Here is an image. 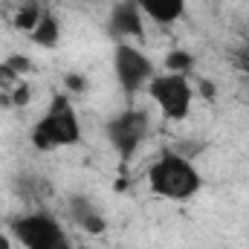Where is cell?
<instances>
[{"instance_id":"6da1fadb","label":"cell","mask_w":249,"mask_h":249,"mask_svg":"<svg viewBox=\"0 0 249 249\" xmlns=\"http://www.w3.org/2000/svg\"><path fill=\"white\" fill-rule=\"evenodd\" d=\"M148 188L151 194L171 200V203H186L200 194L203 174L200 168L180 151H162L151 168H148Z\"/></svg>"},{"instance_id":"7a4b0ae2","label":"cell","mask_w":249,"mask_h":249,"mask_svg":"<svg viewBox=\"0 0 249 249\" xmlns=\"http://www.w3.org/2000/svg\"><path fill=\"white\" fill-rule=\"evenodd\" d=\"M29 142L35 151L50 154V151H61V148H72L81 142V119L78 110L70 99V93H58L53 96L50 107L41 113V119L32 124Z\"/></svg>"},{"instance_id":"3957f363","label":"cell","mask_w":249,"mask_h":249,"mask_svg":"<svg viewBox=\"0 0 249 249\" xmlns=\"http://www.w3.org/2000/svg\"><path fill=\"white\" fill-rule=\"evenodd\" d=\"M145 93L154 102V107L162 113V119H168V122H186L191 107H194V96H197V90H194L188 75L168 72V70L157 72L148 81Z\"/></svg>"},{"instance_id":"277c9868","label":"cell","mask_w":249,"mask_h":249,"mask_svg":"<svg viewBox=\"0 0 249 249\" xmlns=\"http://www.w3.org/2000/svg\"><path fill=\"white\" fill-rule=\"evenodd\" d=\"M12 241L23 249H67V232L61 220L50 212H26L9 223Z\"/></svg>"},{"instance_id":"5b68a950","label":"cell","mask_w":249,"mask_h":249,"mask_svg":"<svg viewBox=\"0 0 249 249\" xmlns=\"http://www.w3.org/2000/svg\"><path fill=\"white\" fill-rule=\"evenodd\" d=\"M113 75L124 93H139L148 87V81L157 75V67L148 53H142L136 44L119 41L113 47Z\"/></svg>"},{"instance_id":"8992f818","label":"cell","mask_w":249,"mask_h":249,"mask_svg":"<svg viewBox=\"0 0 249 249\" xmlns=\"http://www.w3.org/2000/svg\"><path fill=\"white\" fill-rule=\"evenodd\" d=\"M105 136L122 160H130L148 136V113L139 107H127L122 113H116L105 124Z\"/></svg>"},{"instance_id":"52a82bcc","label":"cell","mask_w":249,"mask_h":249,"mask_svg":"<svg viewBox=\"0 0 249 249\" xmlns=\"http://www.w3.org/2000/svg\"><path fill=\"white\" fill-rule=\"evenodd\" d=\"M107 35L119 44V41H139L145 35V15L136 6V0H119L110 9L107 18Z\"/></svg>"},{"instance_id":"ba28073f","label":"cell","mask_w":249,"mask_h":249,"mask_svg":"<svg viewBox=\"0 0 249 249\" xmlns=\"http://www.w3.org/2000/svg\"><path fill=\"white\" fill-rule=\"evenodd\" d=\"M67 209H70L72 223H75L81 232H87V235H102V232H105V226H107L105 212H102L87 194H72L70 203H67Z\"/></svg>"},{"instance_id":"9c48e42d","label":"cell","mask_w":249,"mask_h":249,"mask_svg":"<svg viewBox=\"0 0 249 249\" xmlns=\"http://www.w3.org/2000/svg\"><path fill=\"white\" fill-rule=\"evenodd\" d=\"M136 6L142 9L145 20L157 26H174L186 18L188 0H136Z\"/></svg>"},{"instance_id":"30bf717a","label":"cell","mask_w":249,"mask_h":249,"mask_svg":"<svg viewBox=\"0 0 249 249\" xmlns=\"http://www.w3.org/2000/svg\"><path fill=\"white\" fill-rule=\"evenodd\" d=\"M3 9H9V12H6L9 23H12L18 32L29 35V32L41 23L44 12H47L50 6H47V3H41V0H12V3H6Z\"/></svg>"},{"instance_id":"8fae6325","label":"cell","mask_w":249,"mask_h":249,"mask_svg":"<svg viewBox=\"0 0 249 249\" xmlns=\"http://www.w3.org/2000/svg\"><path fill=\"white\" fill-rule=\"evenodd\" d=\"M38 50H55L58 44H61V20H58V15L53 12V9H47L44 12V18H41V23L26 35Z\"/></svg>"},{"instance_id":"7c38bea8","label":"cell","mask_w":249,"mask_h":249,"mask_svg":"<svg viewBox=\"0 0 249 249\" xmlns=\"http://www.w3.org/2000/svg\"><path fill=\"white\" fill-rule=\"evenodd\" d=\"M191 67H194V55H188L186 50H171L165 55V70L168 72H183V75H188Z\"/></svg>"},{"instance_id":"4fadbf2b","label":"cell","mask_w":249,"mask_h":249,"mask_svg":"<svg viewBox=\"0 0 249 249\" xmlns=\"http://www.w3.org/2000/svg\"><path fill=\"white\" fill-rule=\"evenodd\" d=\"M23 81H26L23 75H18L6 61H0V93H12V90H15L18 84H23Z\"/></svg>"},{"instance_id":"5bb4252c","label":"cell","mask_w":249,"mask_h":249,"mask_svg":"<svg viewBox=\"0 0 249 249\" xmlns=\"http://www.w3.org/2000/svg\"><path fill=\"white\" fill-rule=\"evenodd\" d=\"M6 64H9L18 75H23V78L35 72V64H32V58H26V55H20V53H12V55L6 58Z\"/></svg>"},{"instance_id":"9a60e30c","label":"cell","mask_w":249,"mask_h":249,"mask_svg":"<svg viewBox=\"0 0 249 249\" xmlns=\"http://www.w3.org/2000/svg\"><path fill=\"white\" fill-rule=\"evenodd\" d=\"M232 64L238 67V70H244L249 75V41L244 44V47H238L235 53H232Z\"/></svg>"},{"instance_id":"2e32d148","label":"cell","mask_w":249,"mask_h":249,"mask_svg":"<svg viewBox=\"0 0 249 249\" xmlns=\"http://www.w3.org/2000/svg\"><path fill=\"white\" fill-rule=\"evenodd\" d=\"M67 87H70V90H84V87H87V81H84V75L70 72V75H67Z\"/></svg>"},{"instance_id":"e0dca14e","label":"cell","mask_w":249,"mask_h":249,"mask_svg":"<svg viewBox=\"0 0 249 249\" xmlns=\"http://www.w3.org/2000/svg\"><path fill=\"white\" fill-rule=\"evenodd\" d=\"M194 90H200V93H203L206 99H214V93H217V90H214V87H212L209 81H203V78H200V81H194Z\"/></svg>"},{"instance_id":"ac0fdd59","label":"cell","mask_w":249,"mask_h":249,"mask_svg":"<svg viewBox=\"0 0 249 249\" xmlns=\"http://www.w3.org/2000/svg\"><path fill=\"white\" fill-rule=\"evenodd\" d=\"M0 249H12V241H9V235H3V232H0Z\"/></svg>"},{"instance_id":"d6986e66","label":"cell","mask_w":249,"mask_h":249,"mask_svg":"<svg viewBox=\"0 0 249 249\" xmlns=\"http://www.w3.org/2000/svg\"><path fill=\"white\" fill-rule=\"evenodd\" d=\"M81 3H87V0H81Z\"/></svg>"},{"instance_id":"ffe728a7","label":"cell","mask_w":249,"mask_h":249,"mask_svg":"<svg viewBox=\"0 0 249 249\" xmlns=\"http://www.w3.org/2000/svg\"><path fill=\"white\" fill-rule=\"evenodd\" d=\"M67 249H72V247H67Z\"/></svg>"},{"instance_id":"44dd1931","label":"cell","mask_w":249,"mask_h":249,"mask_svg":"<svg viewBox=\"0 0 249 249\" xmlns=\"http://www.w3.org/2000/svg\"><path fill=\"white\" fill-rule=\"evenodd\" d=\"M84 249H90V247H84Z\"/></svg>"}]
</instances>
